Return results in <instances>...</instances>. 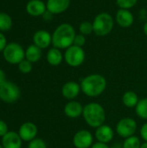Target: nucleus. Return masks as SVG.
<instances>
[{
    "instance_id": "nucleus-1",
    "label": "nucleus",
    "mask_w": 147,
    "mask_h": 148,
    "mask_svg": "<svg viewBox=\"0 0 147 148\" xmlns=\"http://www.w3.org/2000/svg\"><path fill=\"white\" fill-rule=\"evenodd\" d=\"M81 92L88 97L96 98L101 95L107 86V79L101 74H91L85 76L80 82Z\"/></svg>"
},
{
    "instance_id": "nucleus-2",
    "label": "nucleus",
    "mask_w": 147,
    "mask_h": 148,
    "mask_svg": "<svg viewBox=\"0 0 147 148\" xmlns=\"http://www.w3.org/2000/svg\"><path fill=\"white\" fill-rule=\"evenodd\" d=\"M75 29L70 23H63L56 27L52 33V45L59 49H67L74 44Z\"/></svg>"
},
{
    "instance_id": "nucleus-3",
    "label": "nucleus",
    "mask_w": 147,
    "mask_h": 148,
    "mask_svg": "<svg viewBox=\"0 0 147 148\" xmlns=\"http://www.w3.org/2000/svg\"><path fill=\"white\" fill-rule=\"evenodd\" d=\"M82 117L88 127L96 129L97 127L105 124L107 114L104 107L101 104L92 101L84 106Z\"/></svg>"
},
{
    "instance_id": "nucleus-4",
    "label": "nucleus",
    "mask_w": 147,
    "mask_h": 148,
    "mask_svg": "<svg viewBox=\"0 0 147 148\" xmlns=\"http://www.w3.org/2000/svg\"><path fill=\"white\" fill-rule=\"evenodd\" d=\"M92 23L94 33L98 36H105L113 30L114 20L108 12H101L96 15Z\"/></svg>"
},
{
    "instance_id": "nucleus-5",
    "label": "nucleus",
    "mask_w": 147,
    "mask_h": 148,
    "mask_svg": "<svg viewBox=\"0 0 147 148\" xmlns=\"http://www.w3.org/2000/svg\"><path fill=\"white\" fill-rule=\"evenodd\" d=\"M2 53L3 59L12 65H18L25 59V50L17 42H9Z\"/></svg>"
},
{
    "instance_id": "nucleus-6",
    "label": "nucleus",
    "mask_w": 147,
    "mask_h": 148,
    "mask_svg": "<svg viewBox=\"0 0 147 148\" xmlns=\"http://www.w3.org/2000/svg\"><path fill=\"white\" fill-rule=\"evenodd\" d=\"M21 91L19 87L9 81H5L0 85V100L5 103H14L20 98Z\"/></svg>"
},
{
    "instance_id": "nucleus-7",
    "label": "nucleus",
    "mask_w": 147,
    "mask_h": 148,
    "mask_svg": "<svg viewBox=\"0 0 147 148\" xmlns=\"http://www.w3.org/2000/svg\"><path fill=\"white\" fill-rule=\"evenodd\" d=\"M63 56L65 62L72 68L80 67L84 62L86 58L84 49L81 47H78L75 45H72L65 49Z\"/></svg>"
},
{
    "instance_id": "nucleus-8",
    "label": "nucleus",
    "mask_w": 147,
    "mask_h": 148,
    "mask_svg": "<svg viewBox=\"0 0 147 148\" xmlns=\"http://www.w3.org/2000/svg\"><path fill=\"white\" fill-rule=\"evenodd\" d=\"M137 129V121L131 117H125L120 119L115 126V133L123 139L135 135Z\"/></svg>"
},
{
    "instance_id": "nucleus-9",
    "label": "nucleus",
    "mask_w": 147,
    "mask_h": 148,
    "mask_svg": "<svg viewBox=\"0 0 147 148\" xmlns=\"http://www.w3.org/2000/svg\"><path fill=\"white\" fill-rule=\"evenodd\" d=\"M94 136L87 129L77 131L73 136V145L75 148H90L94 142Z\"/></svg>"
},
{
    "instance_id": "nucleus-10",
    "label": "nucleus",
    "mask_w": 147,
    "mask_h": 148,
    "mask_svg": "<svg viewBox=\"0 0 147 148\" xmlns=\"http://www.w3.org/2000/svg\"><path fill=\"white\" fill-rule=\"evenodd\" d=\"M17 133L21 139L23 140V141L30 142L31 140L36 138L38 128L35 123L31 121H26L20 126Z\"/></svg>"
},
{
    "instance_id": "nucleus-11",
    "label": "nucleus",
    "mask_w": 147,
    "mask_h": 148,
    "mask_svg": "<svg viewBox=\"0 0 147 148\" xmlns=\"http://www.w3.org/2000/svg\"><path fill=\"white\" fill-rule=\"evenodd\" d=\"M62 95L68 101H73L76 99L81 92L80 83L75 81H69L65 82L62 87Z\"/></svg>"
},
{
    "instance_id": "nucleus-12",
    "label": "nucleus",
    "mask_w": 147,
    "mask_h": 148,
    "mask_svg": "<svg viewBox=\"0 0 147 148\" xmlns=\"http://www.w3.org/2000/svg\"><path fill=\"white\" fill-rule=\"evenodd\" d=\"M33 44L36 45L42 49L49 48L52 44V34L44 29L36 31L32 37Z\"/></svg>"
},
{
    "instance_id": "nucleus-13",
    "label": "nucleus",
    "mask_w": 147,
    "mask_h": 148,
    "mask_svg": "<svg viewBox=\"0 0 147 148\" xmlns=\"http://www.w3.org/2000/svg\"><path fill=\"white\" fill-rule=\"evenodd\" d=\"M114 130L109 125L103 124L101 127H97L94 132V138L97 141L108 144L110 143L114 138Z\"/></svg>"
},
{
    "instance_id": "nucleus-14",
    "label": "nucleus",
    "mask_w": 147,
    "mask_h": 148,
    "mask_svg": "<svg viewBox=\"0 0 147 148\" xmlns=\"http://www.w3.org/2000/svg\"><path fill=\"white\" fill-rule=\"evenodd\" d=\"M83 108H84V106L81 102L75 100H73V101H68L65 104L63 112H64V114L68 118L76 119V118L82 116Z\"/></svg>"
},
{
    "instance_id": "nucleus-15",
    "label": "nucleus",
    "mask_w": 147,
    "mask_h": 148,
    "mask_svg": "<svg viewBox=\"0 0 147 148\" xmlns=\"http://www.w3.org/2000/svg\"><path fill=\"white\" fill-rule=\"evenodd\" d=\"M25 10L31 16H42L47 11V6L42 0H29L25 6Z\"/></svg>"
},
{
    "instance_id": "nucleus-16",
    "label": "nucleus",
    "mask_w": 147,
    "mask_h": 148,
    "mask_svg": "<svg viewBox=\"0 0 147 148\" xmlns=\"http://www.w3.org/2000/svg\"><path fill=\"white\" fill-rule=\"evenodd\" d=\"M1 144L3 148H22L23 140L17 132L9 131L4 136L2 137Z\"/></svg>"
},
{
    "instance_id": "nucleus-17",
    "label": "nucleus",
    "mask_w": 147,
    "mask_h": 148,
    "mask_svg": "<svg viewBox=\"0 0 147 148\" xmlns=\"http://www.w3.org/2000/svg\"><path fill=\"white\" fill-rule=\"evenodd\" d=\"M47 10L53 15L65 12L70 6V0H47Z\"/></svg>"
},
{
    "instance_id": "nucleus-18",
    "label": "nucleus",
    "mask_w": 147,
    "mask_h": 148,
    "mask_svg": "<svg viewBox=\"0 0 147 148\" xmlns=\"http://www.w3.org/2000/svg\"><path fill=\"white\" fill-rule=\"evenodd\" d=\"M115 21L121 28H129L134 22V16L129 10L119 9L116 12Z\"/></svg>"
},
{
    "instance_id": "nucleus-19",
    "label": "nucleus",
    "mask_w": 147,
    "mask_h": 148,
    "mask_svg": "<svg viewBox=\"0 0 147 148\" xmlns=\"http://www.w3.org/2000/svg\"><path fill=\"white\" fill-rule=\"evenodd\" d=\"M46 60L48 63L51 66H59L64 60V56L61 49L57 48H51L48 50L46 55Z\"/></svg>"
},
{
    "instance_id": "nucleus-20",
    "label": "nucleus",
    "mask_w": 147,
    "mask_h": 148,
    "mask_svg": "<svg viewBox=\"0 0 147 148\" xmlns=\"http://www.w3.org/2000/svg\"><path fill=\"white\" fill-rule=\"evenodd\" d=\"M42 56V49L35 44H30L25 49V59L32 63L37 62L41 60Z\"/></svg>"
},
{
    "instance_id": "nucleus-21",
    "label": "nucleus",
    "mask_w": 147,
    "mask_h": 148,
    "mask_svg": "<svg viewBox=\"0 0 147 148\" xmlns=\"http://www.w3.org/2000/svg\"><path fill=\"white\" fill-rule=\"evenodd\" d=\"M139 100L140 99L139 98V95H137V93L132 90L126 91L123 94L122 98H121L122 104L127 108H135Z\"/></svg>"
},
{
    "instance_id": "nucleus-22",
    "label": "nucleus",
    "mask_w": 147,
    "mask_h": 148,
    "mask_svg": "<svg viewBox=\"0 0 147 148\" xmlns=\"http://www.w3.org/2000/svg\"><path fill=\"white\" fill-rule=\"evenodd\" d=\"M12 17L6 12H0V31L6 32L12 28Z\"/></svg>"
},
{
    "instance_id": "nucleus-23",
    "label": "nucleus",
    "mask_w": 147,
    "mask_h": 148,
    "mask_svg": "<svg viewBox=\"0 0 147 148\" xmlns=\"http://www.w3.org/2000/svg\"><path fill=\"white\" fill-rule=\"evenodd\" d=\"M134 109L138 117L142 120H147V97L140 99Z\"/></svg>"
},
{
    "instance_id": "nucleus-24",
    "label": "nucleus",
    "mask_w": 147,
    "mask_h": 148,
    "mask_svg": "<svg viewBox=\"0 0 147 148\" xmlns=\"http://www.w3.org/2000/svg\"><path fill=\"white\" fill-rule=\"evenodd\" d=\"M140 139L136 136L133 135L131 137H128L126 139H124V141L122 142L123 148H140L141 146Z\"/></svg>"
},
{
    "instance_id": "nucleus-25",
    "label": "nucleus",
    "mask_w": 147,
    "mask_h": 148,
    "mask_svg": "<svg viewBox=\"0 0 147 148\" xmlns=\"http://www.w3.org/2000/svg\"><path fill=\"white\" fill-rule=\"evenodd\" d=\"M79 31L81 34L86 36H89L90 34L94 33L93 23L88 21H84L79 25Z\"/></svg>"
},
{
    "instance_id": "nucleus-26",
    "label": "nucleus",
    "mask_w": 147,
    "mask_h": 148,
    "mask_svg": "<svg viewBox=\"0 0 147 148\" xmlns=\"http://www.w3.org/2000/svg\"><path fill=\"white\" fill-rule=\"evenodd\" d=\"M33 63L30 62L29 61L24 59L17 66H18V70L22 73V74H29L32 71L33 69Z\"/></svg>"
},
{
    "instance_id": "nucleus-27",
    "label": "nucleus",
    "mask_w": 147,
    "mask_h": 148,
    "mask_svg": "<svg viewBox=\"0 0 147 148\" xmlns=\"http://www.w3.org/2000/svg\"><path fill=\"white\" fill-rule=\"evenodd\" d=\"M138 0H116V4L120 7V9L130 10L136 5Z\"/></svg>"
},
{
    "instance_id": "nucleus-28",
    "label": "nucleus",
    "mask_w": 147,
    "mask_h": 148,
    "mask_svg": "<svg viewBox=\"0 0 147 148\" xmlns=\"http://www.w3.org/2000/svg\"><path fill=\"white\" fill-rule=\"evenodd\" d=\"M27 148H48V146L42 139L36 138L35 140L29 142Z\"/></svg>"
},
{
    "instance_id": "nucleus-29",
    "label": "nucleus",
    "mask_w": 147,
    "mask_h": 148,
    "mask_svg": "<svg viewBox=\"0 0 147 148\" xmlns=\"http://www.w3.org/2000/svg\"><path fill=\"white\" fill-rule=\"evenodd\" d=\"M86 43V36L82 34H76L75 35V40H74V44L73 45H75V46H78V47H83Z\"/></svg>"
},
{
    "instance_id": "nucleus-30",
    "label": "nucleus",
    "mask_w": 147,
    "mask_h": 148,
    "mask_svg": "<svg viewBox=\"0 0 147 148\" xmlns=\"http://www.w3.org/2000/svg\"><path fill=\"white\" fill-rule=\"evenodd\" d=\"M139 135L145 142H147V121L141 126L139 129Z\"/></svg>"
},
{
    "instance_id": "nucleus-31",
    "label": "nucleus",
    "mask_w": 147,
    "mask_h": 148,
    "mask_svg": "<svg viewBox=\"0 0 147 148\" xmlns=\"http://www.w3.org/2000/svg\"><path fill=\"white\" fill-rule=\"evenodd\" d=\"M7 44H8V42H7L6 36H4V34L3 32L0 31V52L3 51V49H5Z\"/></svg>"
},
{
    "instance_id": "nucleus-32",
    "label": "nucleus",
    "mask_w": 147,
    "mask_h": 148,
    "mask_svg": "<svg viewBox=\"0 0 147 148\" xmlns=\"http://www.w3.org/2000/svg\"><path fill=\"white\" fill-rule=\"evenodd\" d=\"M8 132H9V130H8V126H7V124H6L3 120H0V137L2 138V137L4 136Z\"/></svg>"
},
{
    "instance_id": "nucleus-33",
    "label": "nucleus",
    "mask_w": 147,
    "mask_h": 148,
    "mask_svg": "<svg viewBox=\"0 0 147 148\" xmlns=\"http://www.w3.org/2000/svg\"><path fill=\"white\" fill-rule=\"evenodd\" d=\"M90 148H110V147L108 146V144L102 143L100 141H96L92 145V147Z\"/></svg>"
},
{
    "instance_id": "nucleus-34",
    "label": "nucleus",
    "mask_w": 147,
    "mask_h": 148,
    "mask_svg": "<svg viewBox=\"0 0 147 148\" xmlns=\"http://www.w3.org/2000/svg\"><path fill=\"white\" fill-rule=\"evenodd\" d=\"M53 16H54V15L52 13H50L49 11H48V10L42 15V17L44 18L45 21H51V19L53 18Z\"/></svg>"
},
{
    "instance_id": "nucleus-35",
    "label": "nucleus",
    "mask_w": 147,
    "mask_h": 148,
    "mask_svg": "<svg viewBox=\"0 0 147 148\" xmlns=\"http://www.w3.org/2000/svg\"><path fill=\"white\" fill-rule=\"evenodd\" d=\"M5 81H6V75H5V72H4L2 69H0V85H1L2 83H3Z\"/></svg>"
},
{
    "instance_id": "nucleus-36",
    "label": "nucleus",
    "mask_w": 147,
    "mask_h": 148,
    "mask_svg": "<svg viewBox=\"0 0 147 148\" xmlns=\"http://www.w3.org/2000/svg\"><path fill=\"white\" fill-rule=\"evenodd\" d=\"M110 148H123L122 143H114L110 147Z\"/></svg>"
},
{
    "instance_id": "nucleus-37",
    "label": "nucleus",
    "mask_w": 147,
    "mask_h": 148,
    "mask_svg": "<svg viewBox=\"0 0 147 148\" xmlns=\"http://www.w3.org/2000/svg\"><path fill=\"white\" fill-rule=\"evenodd\" d=\"M143 31H144V34L147 36V21L145 23V24L143 26Z\"/></svg>"
},
{
    "instance_id": "nucleus-38",
    "label": "nucleus",
    "mask_w": 147,
    "mask_h": 148,
    "mask_svg": "<svg viewBox=\"0 0 147 148\" xmlns=\"http://www.w3.org/2000/svg\"><path fill=\"white\" fill-rule=\"evenodd\" d=\"M140 148H147V142H145V141H144V143L141 144Z\"/></svg>"
},
{
    "instance_id": "nucleus-39",
    "label": "nucleus",
    "mask_w": 147,
    "mask_h": 148,
    "mask_svg": "<svg viewBox=\"0 0 147 148\" xmlns=\"http://www.w3.org/2000/svg\"><path fill=\"white\" fill-rule=\"evenodd\" d=\"M0 148H3V145H2V144H0Z\"/></svg>"
}]
</instances>
